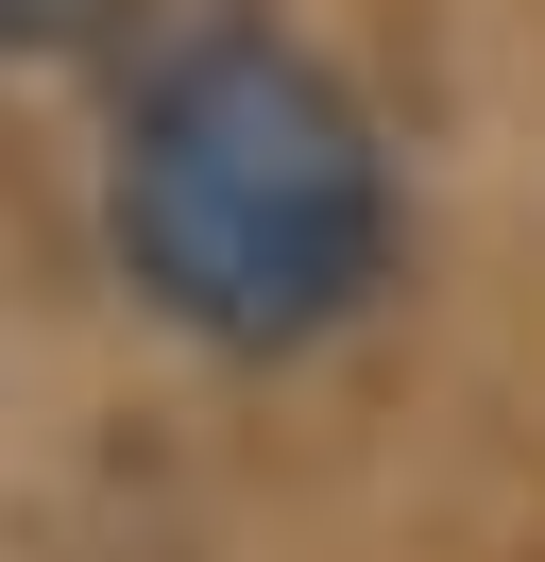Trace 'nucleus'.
Instances as JSON below:
<instances>
[{"label":"nucleus","instance_id":"obj_1","mask_svg":"<svg viewBox=\"0 0 545 562\" xmlns=\"http://www.w3.org/2000/svg\"><path fill=\"white\" fill-rule=\"evenodd\" d=\"M136 307L222 358H290L392 273V154L256 0H120V171H102Z\"/></svg>","mask_w":545,"mask_h":562},{"label":"nucleus","instance_id":"obj_2","mask_svg":"<svg viewBox=\"0 0 545 562\" xmlns=\"http://www.w3.org/2000/svg\"><path fill=\"white\" fill-rule=\"evenodd\" d=\"M120 0H0V52H68V35H102Z\"/></svg>","mask_w":545,"mask_h":562}]
</instances>
